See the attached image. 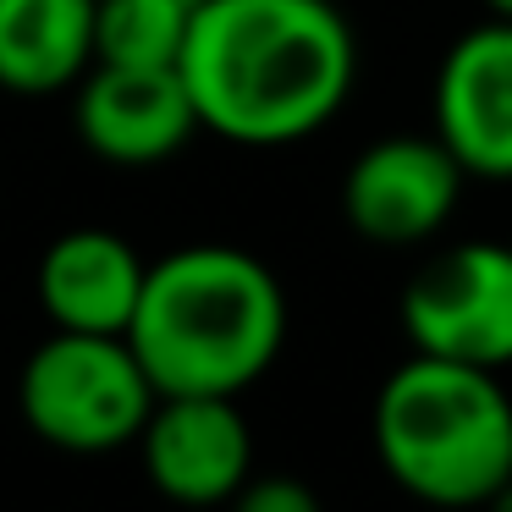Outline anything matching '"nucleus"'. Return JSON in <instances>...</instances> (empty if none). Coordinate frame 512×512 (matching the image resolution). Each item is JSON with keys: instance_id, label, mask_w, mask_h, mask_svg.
I'll list each match as a JSON object with an SVG mask.
<instances>
[{"instance_id": "obj_1", "label": "nucleus", "mask_w": 512, "mask_h": 512, "mask_svg": "<svg viewBox=\"0 0 512 512\" xmlns=\"http://www.w3.org/2000/svg\"><path fill=\"white\" fill-rule=\"evenodd\" d=\"M177 72L199 133L281 149L320 133L347 105L358 39L331 0H204Z\"/></svg>"}, {"instance_id": "obj_2", "label": "nucleus", "mask_w": 512, "mask_h": 512, "mask_svg": "<svg viewBox=\"0 0 512 512\" xmlns=\"http://www.w3.org/2000/svg\"><path fill=\"white\" fill-rule=\"evenodd\" d=\"M287 342V292L276 270L232 243H193L155 259L138 292L127 347L160 397L248 391Z\"/></svg>"}, {"instance_id": "obj_3", "label": "nucleus", "mask_w": 512, "mask_h": 512, "mask_svg": "<svg viewBox=\"0 0 512 512\" xmlns=\"http://www.w3.org/2000/svg\"><path fill=\"white\" fill-rule=\"evenodd\" d=\"M375 457L413 501L485 507L512 474V397L496 369L413 353L375 391Z\"/></svg>"}, {"instance_id": "obj_4", "label": "nucleus", "mask_w": 512, "mask_h": 512, "mask_svg": "<svg viewBox=\"0 0 512 512\" xmlns=\"http://www.w3.org/2000/svg\"><path fill=\"white\" fill-rule=\"evenodd\" d=\"M155 380L144 375L127 336L56 331L28 353L17 380L23 424L61 452H116L133 446L155 408Z\"/></svg>"}, {"instance_id": "obj_5", "label": "nucleus", "mask_w": 512, "mask_h": 512, "mask_svg": "<svg viewBox=\"0 0 512 512\" xmlns=\"http://www.w3.org/2000/svg\"><path fill=\"white\" fill-rule=\"evenodd\" d=\"M402 331L413 353L474 369L512 364V248L457 243L402 292Z\"/></svg>"}, {"instance_id": "obj_6", "label": "nucleus", "mask_w": 512, "mask_h": 512, "mask_svg": "<svg viewBox=\"0 0 512 512\" xmlns=\"http://www.w3.org/2000/svg\"><path fill=\"white\" fill-rule=\"evenodd\" d=\"M138 452H144L149 485L182 507L232 501L254 474V435L237 413V397H210V391L155 397L138 430Z\"/></svg>"}, {"instance_id": "obj_7", "label": "nucleus", "mask_w": 512, "mask_h": 512, "mask_svg": "<svg viewBox=\"0 0 512 512\" xmlns=\"http://www.w3.org/2000/svg\"><path fill=\"white\" fill-rule=\"evenodd\" d=\"M463 182L441 138H380L347 166L342 215L364 243L408 248L452 221Z\"/></svg>"}, {"instance_id": "obj_8", "label": "nucleus", "mask_w": 512, "mask_h": 512, "mask_svg": "<svg viewBox=\"0 0 512 512\" xmlns=\"http://www.w3.org/2000/svg\"><path fill=\"white\" fill-rule=\"evenodd\" d=\"M435 138L463 177L512 182V17L452 39L435 72Z\"/></svg>"}, {"instance_id": "obj_9", "label": "nucleus", "mask_w": 512, "mask_h": 512, "mask_svg": "<svg viewBox=\"0 0 512 512\" xmlns=\"http://www.w3.org/2000/svg\"><path fill=\"white\" fill-rule=\"evenodd\" d=\"M72 89H78V105H72L78 138L105 166H160L199 133V116H193L188 83L177 67L94 61Z\"/></svg>"}, {"instance_id": "obj_10", "label": "nucleus", "mask_w": 512, "mask_h": 512, "mask_svg": "<svg viewBox=\"0 0 512 512\" xmlns=\"http://www.w3.org/2000/svg\"><path fill=\"white\" fill-rule=\"evenodd\" d=\"M149 265L127 237L105 226H78L61 232L39 259V309L56 331H89V336H127L144 292Z\"/></svg>"}, {"instance_id": "obj_11", "label": "nucleus", "mask_w": 512, "mask_h": 512, "mask_svg": "<svg viewBox=\"0 0 512 512\" xmlns=\"http://www.w3.org/2000/svg\"><path fill=\"white\" fill-rule=\"evenodd\" d=\"M94 67V0H0V89L61 94Z\"/></svg>"}, {"instance_id": "obj_12", "label": "nucleus", "mask_w": 512, "mask_h": 512, "mask_svg": "<svg viewBox=\"0 0 512 512\" xmlns=\"http://www.w3.org/2000/svg\"><path fill=\"white\" fill-rule=\"evenodd\" d=\"M204 0H94V61L177 67Z\"/></svg>"}, {"instance_id": "obj_13", "label": "nucleus", "mask_w": 512, "mask_h": 512, "mask_svg": "<svg viewBox=\"0 0 512 512\" xmlns=\"http://www.w3.org/2000/svg\"><path fill=\"white\" fill-rule=\"evenodd\" d=\"M232 501L243 512H320V496L303 479H287V474H265V479L248 474Z\"/></svg>"}, {"instance_id": "obj_14", "label": "nucleus", "mask_w": 512, "mask_h": 512, "mask_svg": "<svg viewBox=\"0 0 512 512\" xmlns=\"http://www.w3.org/2000/svg\"><path fill=\"white\" fill-rule=\"evenodd\" d=\"M490 501H496L501 512H512V479H507V485H501V490H496V496H490Z\"/></svg>"}, {"instance_id": "obj_15", "label": "nucleus", "mask_w": 512, "mask_h": 512, "mask_svg": "<svg viewBox=\"0 0 512 512\" xmlns=\"http://www.w3.org/2000/svg\"><path fill=\"white\" fill-rule=\"evenodd\" d=\"M490 6V17H512V0H485Z\"/></svg>"}, {"instance_id": "obj_16", "label": "nucleus", "mask_w": 512, "mask_h": 512, "mask_svg": "<svg viewBox=\"0 0 512 512\" xmlns=\"http://www.w3.org/2000/svg\"><path fill=\"white\" fill-rule=\"evenodd\" d=\"M507 479H512V474H507Z\"/></svg>"}]
</instances>
